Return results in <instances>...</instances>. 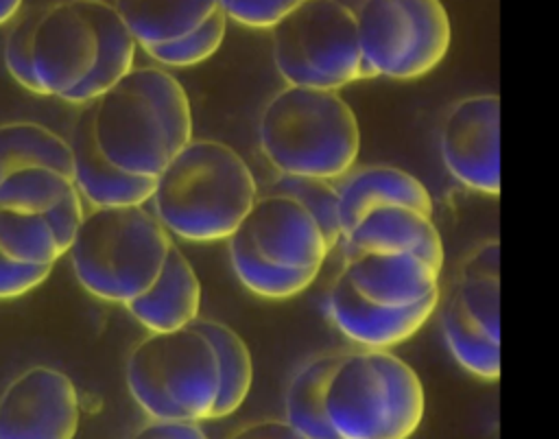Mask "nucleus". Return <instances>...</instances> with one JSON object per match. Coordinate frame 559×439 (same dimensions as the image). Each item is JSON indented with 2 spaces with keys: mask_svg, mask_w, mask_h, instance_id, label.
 <instances>
[{
  "mask_svg": "<svg viewBox=\"0 0 559 439\" xmlns=\"http://www.w3.org/2000/svg\"><path fill=\"white\" fill-rule=\"evenodd\" d=\"M90 107L100 155L129 175L157 177L192 140L188 94L159 68H131Z\"/></svg>",
  "mask_w": 559,
  "mask_h": 439,
  "instance_id": "nucleus-1",
  "label": "nucleus"
},
{
  "mask_svg": "<svg viewBox=\"0 0 559 439\" xmlns=\"http://www.w3.org/2000/svg\"><path fill=\"white\" fill-rule=\"evenodd\" d=\"M258 197L247 162L216 140H190L155 177V218L183 240L229 238Z\"/></svg>",
  "mask_w": 559,
  "mask_h": 439,
  "instance_id": "nucleus-2",
  "label": "nucleus"
},
{
  "mask_svg": "<svg viewBox=\"0 0 559 439\" xmlns=\"http://www.w3.org/2000/svg\"><path fill=\"white\" fill-rule=\"evenodd\" d=\"M264 157L284 175L338 179L358 157L354 109L336 90L286 85L262 109L258 124Z\"/></svg>",
  "mask_w": 559,
  "mask_h": 439,
  "instance_id": "nucleus-3",
  "label": "nucleus"
},
{
  "mask_svg": "<svg viewBox=\"0 0 559 439\" xmlns=\"http://www.w3.org/2000/svg\"><path fill=\"white\" fill-rule=\"evenodd\" d=\"M2 57L24 90L85 105V85L98 61V31L87 0L28 7L11 24Z\"/></svg>",
  "mask_w": 559,
  "mask_h": 439,
  "instance_id": "nucleus-4",
  "label": "nucleus"
},
{
  "mask_svg": "<svg viewBox=\"0 0 559 439\" xmlns=\"http://www.w3.org/2000/svg\"><path fill=\"white\" fill-rule=\"evenodd\" d=\"M325 415L341 439H408L424 417V387L386 349L341 352L325 382Z\"/></svg>",
  "mask_w": 559,
  "mask_h": 439,
  "instance_id": "nucleus-5",
  "label": "nucleus"
},
{
  "mask_svg": "<svg viewBox=\"0 0 559 439\" xmlns=\"http://www.w3.org/2000/svg\"><path fill=\"white\" fill-rule=\"evenodd\" d=\"M170 245L144 205H107L83 214L68 256L90 295L124 306L153 284Z\"/></svg>",
  "mask_w": 559,
  "mask_h": 439,
  "instance_id": "nucleus-6",
  "label": "nucleus"
},
{
  "mask_svg": "<svg viewBox=\"0 0 559 439\" xmlns=\"http://www.w3.org/2000/svg\"><path fill=\"white\" fill-rule=\"evenodd\" d=\"M133 400L153 419H210L218 393L216 352L194 325L151 332L124 367Z\"/></svg>",
  "mask_w": 559,
  "mask_h": 439,
  "instance_id": "nucleus-7",
  "label": "nucleus"
},
{
  "mask_svg": "<svg viewBox=\"0 0 559 439\" xmlns=\"http://www.w3.org/2000/svg\"><path fill=\"white\" fill-rule=\"evenodd\" d=\"M271 33L273 61L288 85L338 90L373 79L360 55L354 9L343 0H304Z\"/></svg>",
  "mask_w": 559,
  "mask_h": 439,
  "instance_id": "nucleus-8",
  "label": "nucleus"
},
{
  "mask_svg": "<svg viewBox=\"0 0 559 439\" xmlns=\"http://www.w3.org/2000/svg\"><path fill=\"white\" fill-rule=\"evenodd\" d=\"M358 46L371 76L419 79L441 63L452 28L441 0H360Z\"/></svg>",
  "mask_w": 559,
  "mask_h": 439,
  "instance_id": "nucleus-9",
  "label": "nucleus"
},
{
  "mask_svg": "<svg viewBox=\"0 0 559 439\" xmlns=\"http://www.w3.org/2000/svg\"><path fill=\"white\" fill-rule=\"evenodd\" d=\"M72 190L66 138L31 120L0 124V210L46 212Z\"/></svg>",
  "mask_w": 559,
  "mask_h": 439,
  "instance_id": "nucleus-10",
  "label": "nucleus"
},
{
  "mask_svg": "<svg viewBox=\"0 0 559 439\" xmlns=\"http://www.w3.org/2000/svg\"><path fill=\"white\" fill-rule=\"evenodd\" d=\"M439 151L448 173L467 190L500 192V98L480 94L461 98L439 129Z\"/></svg>",
  "mask_w": 559,
  "mask_h": 439,
  "instance_id": "nucleus-11",
  "label": "nucleus"
},
{
  "mask_svg": "<svg viewBox=\"0 0 559 439\" xmlns=\"http://www.w3.org/2000/svg\"><path fill=\"white\" fill-rule=\"evenodd\" d=\"M79 393L61 369L33 365L0 393V439H74Z\"/></svg>",
  "mask_w": 559,
  "mask_h": 439,
  "instance_id": "nucleus-12",
  "label": "nucleus"
},
{
  "mask_svg": "<svg viewBox=\"0 0 559 439\" xmlns=\"http://www.w3.org/2000/svg\"><path fill=\"white\" fill-rule=\"evenodd\" d=\"M240 229L266 260L280 266L319 271L330 253L310 212L284 194L255 197Z\"/></svg>",
  "mask_w": 559,
  "mask_h": 439,
  "instance_id": "nucleus-13",
  "label": "nucleus"
},
{
  "mask_svg": "<svg viewBox=\"0 0 559 439\" xmlns=\"http://www.w3.org/2000/svg\"><path fill=\"white\" fill-rule=\"evenodd\" d=\"M439 290L408 306H380L360 297L345 273L336 277L328 295L330 321L354 343L369 349H386L413 336L435 312Z\"/></svg>",
  "mask_w": 559,
  "mask_h": 439,
  "instance_id": "nucleus-14",
  "label": "nucleus"
},
{
  "mask_svg": "<svg viewBox=\"0 0 559 439\" xmlns=\"http://www.w3.org/2000/svg\"><path fill=\"white\" fill-rule=\"evenodd\" d=\"M83 214L79 190L46 212L0 210V253L22 264L52 266L68 253Z\"/></svg>",
  "mask_w": 559,
  "mask_h": 439,
  "instance_id": "nucleus-15",
  "label": "nucleus"
},
{
  "mask_svg": "<svg viewBox=\"0 0 559 439\" xmlns=\"http://www.w3.org/2000/svg\"><path fill=\"white\" fill-rule=\"evenodd\" d=\"M343 240L347 256L415 253L437 269L443 266V242L432 216L413 207H373L356 221Z\"/></svg>",
  "mask_w": 559,
  "mask_h": 439,
  "instance_id": "nucleus-16",
  "label": "nucleus"
},
{
  "mask_svg": "<svg viewBox=\"0 0 559 439\" xmlns=\"http://www.w3.org/2000/svg\"><path fill=\"white\" fill-rule=\"evenodd\" d=\"M70 153H72V177L83 201L92 207L107 205H144L148 203L155 177L129 175L111 166L98 151L92 133V107L83 105L72 131H70Z\"/></svg>",
  "mask_w": 559,
  "mask_h": 439,
  "instance_id": "nucleus-17",
  "label": "nucleus"
},
{
  "mask_svg": "<svg viewBox=\"0 0 559 439\" xmlns=\"http://www.w3.org/2000/svg\"><path fill=\"white\" fill-rule=\"evenodd\" d=\"M343 273L367 301L408 306L439 290L441 269L415 253H354Z\"/></svg>",
  "mask_w": 559,
  "mask_h": 439,
  "instance_id": "nucleus-18",
  "label": "nucleus"
},
{
  "mask_svg": "<svg viewBox=\"0 0 559 439\" xmlns=\"http://www.w3.org/2000/svg\"><path fill=\"white\" fill-rule=\"evenodd\" d=\"M334 181L338 197L341 238L356 225L362 214L382 205H404L432 216V197L426 186L397 166L376 164L354 170L349 168Z\"/></svg>",
  "mask_w": 559,
  "mask_h": 439,
  "instance_id": "nucleus-19",
  "label": "nucleus"
},
{
  "mask_svg": "<svg viewBox=\"0 0 559 439\" xmlns=\"http://www.w3.org/2000/svg\"><path fill=\"white\" fill-rule=\"evenodd\" d=\"M199 277L188 258L175 245L168 247L153 284L142 295L124 304L131 317L151 332H170L192 323L199 317Z\"/></svg>",
  "mask_w": 559,
  "mask_h": 439,
  "instance_id": "nucleus-20",
  "label": "nucleus"
},
{
  "mask_svg": "<svg viewBox=\"0 0 559 439\" xmlns=\"http://www.w3.org/2000/svg\"><path fill=\"white\" fill-rule=\"evenodd\" d=\"M118 15L138 46L179 39L203 24L216 9V0H114Z\"/></svg>",
  "mask_w": 559,
  "mask_h": 439,
  "instance_id": "nucleus-21",
  "label": "nucleus"
},
{
  "mask_svg": "<svg viewBox=\"0 0 559 439\" xmlns=\"http://www.w3.org/2000/svg\"><path fill=\"white\" fill-rule=\"evenodd\" d=\"M452 290L474 323L500 341V245L496 238L478 245L463 260Z\"/></svg>",
  "mask_w": 559,
  "mask_h": 439,
  "instance_id": "nucleus-22",
  "label": "nucleus"
},
{
  "mask_svg": "<svg viewBox=\"0 0 559 439\" xmlns=\"http://www.w3.org/2000/svg\"><path fill=\"white\" fill-rule=\"evenodd\" d=\"M338 358L341 352L319 354L306 360L288 382L284 395V422L293 426L304 439H341L330 426L323 404L325 382Z\"/></svg>",
  "mask_w": 559,
  "mask_h": 439,
  "instance_id": "nucleus-23",
  "label": "nucleus"
},
{
  "mask_svg": "<svg viewBox=\"0 0 559 439\" xmlns=\"http://www.w3.org/2000/svg\"><path fill=\"white\" fill-rule=\"evenodd\" d=\"M439 323L450 354L465 371L483 380H498L500 341L474 323L452 288L439 308Z\"/></svg>",
  "mask_w": 559,
  "mask_h": 439,
  "instance_id": "nucleus-24",
  "label": "nucleus"
},
{
  "mask_svg": "<svg viewBox=\"0 0 559 439\" xmlns=\"http://www.w3.org/2000/svg\"><path fill=\"white\" fill-rule=\"evenodd\" d=\"M212 343L218 365V393L210 417H225L234 413L247 398L253 380V365L247 343L225 323L214 319L192 321Z\"/></svg>",
  "mask_w": 559,
  "mask_h": 439,
  "instance_id": "nucleus-25",
  "label": "nucleus"
},
{
  "mask_svg": "<svg viewBox=\"0 0 559 439\" xmlns=\"http://www.w3.org/2000/svg\"><path fill=\"white\" fill-rule=\"evenodd\" d=\"M229 262L245 288L266 299H284L306 290L319 271L288 269L266 260L238 227L229 238Z\"/></svg>",
  "mask_w": 559,
  "mask_h": 439,
  "instance_id": "nucleus-26",
  "label": "nucleus"
},
{
  "mask_svg": "<svg viewBox=\"0 0 559 439\" xmlns=\"http://www.w3.org/2000/svg\"><path fill=\"white\" fill-rule=\"evenodd\" d=\"M87 7L98 31V61L83 94V100L92 103L133 68L138 44L114 4L105 0H87Z\"/></svg>",
  "mask_w": 559,
  "mask_h": 439,
  "instance_id": "nucleus-27",
  "label": "nucleus"
},
{
  "mask_svg": "<svg viewBox=\"0 0 559 439\" xmlns=\"http://www.w3.org/2000/svg\"><path fill=\"white\" fill-rule=\"evenodd\" d=\"M269 192L290 197L299 205H304L310 212V216L314 218V223H317L319 232L323 234L330 249L341 240L338 197H336L334 181L280 173V177L271 183Z\"/></svg>",
  "mask_w": 559,
  "mask_h": 439,
  "instance_id": "nucleus-28",
  "label": "nucleus"
},
{
  "mask_svg": "<svg viewBox=\"0 0 559 439\" xmlns=\"http://www.w3.org/2000/svg\"><path fill=\"white\" fill-rule=\"evenodd\" d=\"M225 28H227V15L218 7L203 24H199L188 35L173 41L144 46V52L164 66H175V68L197 66L210 59L218 50L225 37Z\"/></svg>",
  "mask_w": 559,
  "mask_h": 439,
  "instance_id": "nucleus-29",
  "label": "nucleus"
},
{
  "mask_svg": "<svg viewBox=\"0 0 559 439\" xmlns=\"http://www.w3.org/2000/svg\"><path fill=\"white\" fill-rule=\"evenodd\" d=\"M221 11L247 28H273L304 0H216Z\"/></svg>",
  "mask_w": 559,
  "mask_h": 439,
  "instance_id": "nucleus-30",
  "label": "nucleus"
},
{
  "mask_svg": "<svg viewBox=\"0 0 559 439\" xmlns=\"http://www.w3.org/2000/svg\"><path fill=\"white\" fill-rule=\"evenodd\" d=\"M50 271L52 266L22 264L0 253V299L26 295L28 290L37 288L50 275Z\"/></svg>",
  "mask_w": 559,
  "mask_h": 439,
  "instance_id": "nucleus-31",
  "label": "nucleus"
},
{
  "mask_svg": "<svg viewBox=\"0 0 559 439\" xmlns=\"http://www.w3.org/2000/svg\"><path fill=\"white\" fill-rule=\"evenodd\" d=\"M131 439H207L199 422L190 419H153Z\"/></svg>",
  "mask_w": 559,
  "mask_h": 439,
  "instance_id": "nucleus-32",
  "label": "nucleus"
},
{
  "mask_svg": "<svg viewBox=\"0 0 559 439\" xmlns=\"http://www.w3.org/2000/svg\"><path fill=\"white\" fill-rule=\"evenodd\" d=\"M229 439H304L284 419H262L236 430Z\"/></svg>",
  "mask_w": 559,
  "mask_h": 439,
  "instance_id": "nucleus-33",
  "label": "nucleus"
},
{
  "mask_svg": "<svg viewBox=\"0 0 559 439\" xmlns=\"http://www.w3.org/2000/svg\"><path fill=\"white\" fill-rule=\"evenodd\" d=\"M24 0H0V26L7 24L20 11Z\"/></svg>",
  "mask_w": 559,
  "mask_h": 439,
  "instance_id": "nucleus-34",
  "label": "nucleus"
}]
</instances>
